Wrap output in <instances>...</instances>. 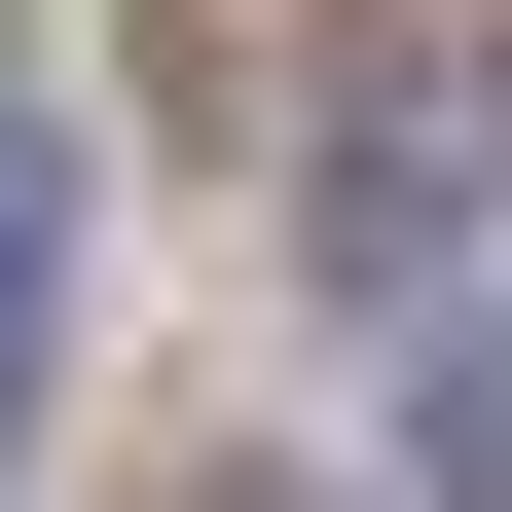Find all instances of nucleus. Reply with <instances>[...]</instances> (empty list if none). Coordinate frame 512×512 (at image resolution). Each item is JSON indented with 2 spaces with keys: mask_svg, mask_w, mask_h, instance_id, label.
<instances>
[{
  "mask_svg": "<svg viewBox=\"0 0 512 512\" xmlns=\"http://www.w3.org/2000/svg\"><path fill=\"white\" fill-rule=\"evenodd\" d=\"M37 330H74V110L0 74V403H37Z\"/></svg>",
  "mask_w": 512,
  "mask_h": 512,
  "instance_id": "1",
  "label": "nucleus"
}]
</instances>
